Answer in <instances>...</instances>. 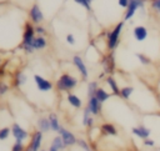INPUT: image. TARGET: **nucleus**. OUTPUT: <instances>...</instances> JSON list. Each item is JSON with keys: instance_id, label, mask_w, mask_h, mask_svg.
<instances>
[{"instance_id": "obj_22", "label": "nucleus", "mask_w": 160, "mask_h": 151, "mask_svg": "<svg viewBox=\"0 0 160 151\" xmlns=\"http://www.w3.org/2000/svg\"><path fill=\"white\" fill-rule=\"evenodd\" d=\"M95 97H96V99L102 104V102H105V101L110 97V94H109V92H106L102 87H99V89L96 90V92H95Z\"/></svg>"}, {"instance_id": "obj_23", "label": "nucleus", "mask_w": 160, "mask_h": 151, "mask_svg": "<svg viewBox=\"0 0 160 151\" xmlns=\"http://www.w3.org/2000/svg\"><path fill=\"white\" fill-rule=\"evenodd\" d=\"M51 146H54L56 150H64L66 146H65V144H64V140H62V137L60 136V135H58V136H55L54 139H52V142H51Z\"/></svg>"}, {"instance_id": "obj_21", "label": "nucleus", "mask_w": 160, "mask_h": 151, "mask_svg": "<svg viewBox=\"0 0 160 151\" xmlns=\"http://www.w3.org/2000/svg\"><path fill=\"white\" fill-rule=\"evenodd\" d=\"M48 119H49V121H50V127H51V130L58 132L59 129H60V122H59V120H58V116H56L54 112H50L49 116H48Z\"/></svg>"}, {"instance_id": "obj_1", "label": "nucleus", "mask_w": 160, "mask_h": 151, "mask_svg": "<svg viewBox=\"0 0 160 151\" xmlns=\"http://www.w3.org/2000/svg\"><path fill=\"white\" fill-rule=\"evenodd\" d=\"M35 27L32 26L31 22H26L25 24V29H24V34H22V42H21V49L25 50L26 54H32L35 51L34 47V40H35Z\"/></svg>"}, {"instance_id": "obj_5", "label": "nucleus", "mask_w": 160, "mask_h": 151, "mask_svg": "<svg viewBox=\"0 0 160 151\" xmlns=\"http://www.w3.org/2000/svg\"><path fill=\"white\" fill-rule=\"evenodd\" d=\"M41 142H42V131L38 130L32 134L31 140H30L29 145L26 146V151H39Z\"/></svg>"}, {"instance_id": "obj_11", "label": "nucleus", "mask_w": 160, "mask_h": 151, "mask_svg": "<svg viewBox=\"0 0 160 151\" xmlns=\"http://www.w3.org/2000/svg\"><path fill=\"white\" fill-rule=\"evenodd\" d=\"M72 64L75 65V67L78 69V71H79V72H80V75L82 76V79H88V76H89L88 67H86V65H85L84 60H82L79 55H75V56L72 57Z\"/></svg>"}, {"instance_id": "obj_41", "label": "nucleus", "mask_w": 160, "mask_h": 151, "mask_svg": "<svg viewBox=\"0 0 160 151\" xmlns=\"http://www.w3.org/2000/svg\"><path fill=\"white\" fill-rule=\"evenodd\" d=\"M139 1H145V0H139Z\"/></svg>"}, {"instance_id": "obj_30", "label": "nucleus", "mask_w": 160, "mask_h": 151, "mask_svg": "<svg viewBox=\"0 0 160 151\" xmlns=\"http://www.w3.org/2000/svg\"><path fill=\"white\" fill-rule=\"evenodd\" d=\"M82 150H85V151H91V149H90V146L88 145V142L85 141V140H82V139H78V142H76Z\"/></svg>"}, {"instance_id": "obj_25", "label": "nucleus", "mask_w": 160, "mask_h": 151, "mask_svg": "<svg viewBox=\"0 0 160 151\" xmlns=\"http://www.w3.org/2000/svg\"><path fill=\"white\" fill-rule=\"evenodd\" d=\"M98 89H99L98 82H96V81H90V82L88 84V97L95 96V92H96Z\"/></svg>"}, {"instance_id": "obj_14", "label": "nucleus", "mask_w": 160, "mask_h": 151, "mask_svg": "<svg viewBox=\"0 0 160 151\" xmlns=\"http://www.w3.org/2000/svg\"><path fill=\"white\" fill-rule=\"evenodd\" d=\"M131 132L134 134V135H136L138 137H140V139H148L149 136H150V130L148 129V127H145L144 125H140V126H138V127H132L131 129Z\"/></svg>"}, {"instance_id": "obj_38", "label": "nucleus", "mask_w": 160, "mask_h": 151, "mask_svg": "<svg viewBox=\"0 0 160 151\" xmlns=\"http://www.w3.org/2000/svg\"><path fill=\"white\" fill-rule=\"evenodd\" d=\"M49 151H59V150H56L54 146H51V145H50V147H49Z\"/></svg>"}, {"instance_id": "obj_12", "label": "nucleus", "mask_w": 160, "mask_h": 151, "mask_svg": "<svg viewBox=\"0 0 160 151\" xmlns=\"http://www.w3.org/2000/svg\"><path fill=\"white\" fill-rule=\"evenodd\" d=\"M132 35H134V37H135L136 41L141 42V41L146 40V37H148V35H149V31H148V29H146L145 26L139 25V26H135V27H134Z\"/></svg>"}, {"instance_id": "obj_20", "label": "nucleus", "mask_w": 160, "mask_h": 151, "mask_svg": "<svg viewBox=\"0 0 160 151\" xmlns=\"http://www.w3.org/2000/svg\"><path fill=\"white\" fill-rule=\"evenodd\" d=\"M32 45H34L35 50H44V49L48 46V41H46V39L44 37V35H39V36L35 37Z\"/></svg>"}, {"instance_id": "obj_15", "label": "nucleus", "mask_w": 160, "mask_h": 151, "mask_svg": "<svg viewBox=\"0 0 160 151\" xmlns=\"http://www.w3.org/2000/svg\"><path fill=\"white\" fill-rule=\"evenodd\" d=\"M91 111L89 110V107L86 106L84 109V115H82V125L86 127H91L94 125V117L91 116Z\"/></svg>"}, {"instance_id": "obj_4", "label": "nucleus", "mask_w": 160, "mask_h": 151, "mask_svg": "<svg viewBox=\"0 0 160 151\" xmlns=\"http://www.w3.org/2000/svg\"><path fill=\"white\" fill-rule=\"evenodd\" d=\"M145 6V1H139V0H130L128 7L125 9V14H124V21H128L130 19H132V16L135 15V12L138 11V9H144Z\"/></svg>"}, {"instance_id": "obj_17", "label": "nucleus", "mask_w": 160, "mask_h": 151, "mask_svg": "<svg viewBox=\"0 0 160 151\" xmlns=\"http://www.w3.org/2000/svg\"><path fill=\"white\" fill-rule=\"evenodd\" d=\"M106 84L109 85V87L111 89V91H112L114 95L120 96V89H119V86H118V82H116V80H115L111 75H109V76L106 77Z\"/></svg>"}, {"instance_id": "obj_3", "label": "nucleus", "mask_w": 160, "mask_h": 151, "mask_svg": "<svg viewBox=\"0 0 160 151\" xmlns=\"http://www.w3.org/2000/svg\"><path fill=\"white\" fill-rule=\"evenodd\" d=\"M78 85V79L70 74H62L56 81V89L60 91H70Z\"/></svg>"}, {"instance_id": "obj_32", "label": "nucleus", "mask_w": 160, "mask_h": 151, "mask_svg": "<svg viewBox=\"0 0 160 151\" xmlns=\"http://www.w3.org/2000/svg\"><path fill=\"white\" fill-rule=\"evenodd\" d=\"M76 4H79V5H81V6H84L86 10H90L91 9V6H90V2L88 1V0H74Z\"/></svg>"}, {"instance_id": "obj_27", "label": "nucleus", "mask_w": 160, "mask_h": 151, "mask_svg": "<svg viewBox=\"0 0 160 151\" xmlns=\"http://www.w3.org/2000/svg\"><path fill=\"white\" fill-rule=\"evenodd\" d=\"M11 151H26V147L22 144V141H15V144L11 147Z\"/></svg>"}, {"instance_id": "obj_35", "label": "nucleus", "mask_w": 160, "mask_h": 151, "mask_svg": "<svg viewBox=\"0 0 160 151\" xmlns=\"http://www.w3.org/2000/svg\"><path fill=\"white\" fill-rule=\"evenodd\" d=\"M66 42L68 44H75V37H74V35L72 34H68L66 35Z\"/></svg>"}, {"instance_id": "obj_10", "label": "nucleus", "mask_w": 160, "mask_h": 151, "mask_svg": "<svg viewBox=\"0 0 160 151\" xmlns=\"http://www.w3.org/2000/svg\"><path fill=\"white\" fill-rule=\"evenodd\" d=\"M34 81H35V84H36V87L40 90V91H50L52 87H54V85H52V82H50L49 80H46V79H44L42 76H40V75H34Z\"/></svg>"}, {"instance_id": "obj_28", "label": "nucleus", "mask_w": 160, "mask_h": 151, "mask_svg": "<svg viewBox=\"0 0 160 151\" xmlns=\"http://www.w3.org/2000/svg\"><path fill=\"white\" fill-rule=\"evenodd\" d=\"M136 57L139 59V61H140L142 65H150V62H151L150 57L146 56V55H144V54H136Z\"/></svg>"}, {"instance_id": "obj_19", "label": "nucleus", "mask_w": 160, "mask_h": 151, "mask_svg": "<svg viewBox=\"0 0 160 151\" xmlns=\"http://www.w3.org/2000/svg\"><path fill=\"white\" fill-rule=\"evenodd\" d=\"M36 125H38V129H39L40 131H42V132H46V131L51 130V127H50V121H49L48 117H39Z\"/></svg>"}, {"instance_id": "obj_33", "label": "nucleus", "mask_w": 160, "mask_h": 151, "mask_svg": "<svg viewBox=\"0 0 160 151\" xmlns=\"http://www.w3.org/2000/svg\"><path fill=\"white\" fill-rule=\"evenodd\" d=\"M8 90H9V85L0 81V95H5L8 92Z\"/></svg>"}, {"instance_id": "obj_36", "label": "nucleus", "mask_w": 160, "mask_h": 151, "mask_svg": "<svg viewBox=\"0 0 160 151\" xmlns=\"http://www.w3.org/2000/svg\"><path fill=\"white\" fill-rule=\"evenodd\" d=\"M144 145L149 146V147H152V146H155V141H152V140H150L148 137V139H144Z\"/></svg>"}, {"instance_id": "obj_31", "label": "nucleus", "mask_w": 160, "mask_h": 151, "mask_svg": "<svg viewBox=\"0 0 160 151\" xmlns=\"http://www.w3.org/2000/svg\"><path fill=\"white\" fill-rule=\"evenodd\" d=\"M150 6L158 14H160V0H150Z\"/></svg>"}, {"instance_id": "obj_13", "label": "nucleus", "mask_w": 160, "mask_h": 151, "mask_svg": "<svg viewBox=\"0 0 160 151\" xmlns=\"http://www.w3.org/2000/svg\"><path fill=\"white\" fill-rule=\"evenodd\" d=\"M88 107H89V110L91 111V114L96 116V115H99L100 111H101V102H100L95 96H91V97H89V100H88Z\"/></svg>"}, {"instance_id": "obj_37", "label": "nucleus", "mask_w": 160, "mask_h": 151, "mask_svg": "<svg viewBox=\"0 0 160 151\" xmlns=\"http://www.w3.org/2000/svg\"><path fill=\"white\" fill-rule=\"evenodd\" d=\"M129 2H130V0H118L119 6H121V7H124V9H126V7H128Z\"/></svg>"}, {"instance_id": "obj_26", "label": "nucleus", "mask_w": 160, "mask_h": 151, "mask_svg": "<svg viewBox=\"0 0 160 151\" xmlns=\"http://www.w3.org/2000/svg\"><path fill=\"white\" fill-rule=\"evenodd\" d=\"M26 82V75L24 72H16L15 75V85L16 86H20V85H24Z\"/></svg>"}, {"instance_id": "obj_39", "label": "nucleus", "mask_w": 160, "mask_h": 151, "mask_svg": "<svg viewBox=\"0 0 160 151\" xmlns=\"http://www.w3.org/2000/svg\"><path fill=\"white\" fill-rule=\"evenodd\" d=\"M88 1H89V2H90V4H91V1H94V0H88Z\"/></svg>"}, {"instance_id": "obj_7", "label": "nucleus", "mask_w": 160, "mask_h": 151, "mask_svg": "<svg viewBox=\"0 0 160 151\" xmlns=\"http://www.w3.org/2000/svg\"><path fill=\"white\" fill-rule=\"evenodd\" d=\"M58 132H59V135L62 137L65 146H72V145H75V144L78 142V139L75 137V135H74L72 132H70L69 130H66L65 127L60 126V129H59Z\"/></svg>"}, {"instance_id": "obj_40", "label": "nucleus", "mask_w": 160, "mask_h": 151, "mask_svg": "<svg viewBox=\"0 0 160 151\" xmlns=\"http://www.w3.org/2000/svg\"><path fill=\"white\" fill-rule=\"evenodd\" d=\"M40 151H46V150H40Z\"/></svg>"}, {"instance_id": "obj_6", "label": "nucleus", "mask_w": 160, "mask_h": 151, "mask_svg": "<svg viewBox=\"0 0 160 151\" xmlns=\"http://www.w3.org/2000/svg\"><path fill=\"white\" fill-rule=\"evenodd\" d=\"M102 67H104V72L108 75H111L115 70V59H114V52L111 51L109 55L104 56L102 62H101Z\"/></svg>"}, {"instance_id": "obj_2", "label": "nucleus", "mask_w": 160, "mask_h": 151, "mask_svg": "<svg viewBox=\"0 0 160 151\" xmlns=\"http://www.w3.org/2000/svg\"><path fill=\"white\" fill-rule=\"evenodd\" d=\"M122 27H124V21H120L118 22L114 29L111 31L108 32V40H106V46L110 51H114L118 45H119V41H120V35H121V31H122Z\"/></svg>"}, {"instance_id": "obj_24", "label": "nucleus", "mask_w": 160, "mask_h": 151, "mask_svg": "<svg viewBox=\"0 0 160 151\" xmlns=\"http://www.w3.org/2000/svg\"><path fill=\"white\" fill-rule=\"evenodd\" d=\"M134 92V87L132 86H124L120 89V96L124 99V100H128L130 99L131 94Z\"/></svg>"}, {"instance_id": "obj_16", "label": "nucleus", "mask_w": 160, "mask_h": 151, "mask_svg": "<svg viewBox=\"0 0 160 151\" xmlns=\"http://www.w3.org/2000/svg\"><path fill=\"white\" fill-rule=\"evenodd\" d=\"M100 130H101V132L105 134V135H111V136H116V135H118L116 127H115L112 124H110V122L102 124V125L100 126Z\"/></svg>"}, {"instance_id": "obj_9", "label": "nucleus", "mask_w": 160, "mask_h": 151, "mask_svg": "<svg viewBox=\"0 0 160 151\" xmlns=\"http://www.w3.org/2000/svg\"><path fill=\"white\" fill-rule=\"evenodd\" d=\"M11 135L15 137L16 141H24L29 137V134L25 129H22L19 124H12L11 126Z\"/></svg>"}, {"instance_id": "obj_34", "label": "nucleus", "mask_w": 160, "mask_h": 151, "mask_svg": "<svg viewBox=\"0 0 160 151\" xmlns=\"http://www.w3.org/2000/svg\"><path fill=\"white\" fill-rule=\"evenodd\" d=\"M35 32H36V34H39V35H44V34L46 32V30H45V27H44V26L38 25V26H35Z\"/></svg>"}, {"instance_id": "obj_8", "label": "nucleus", "mask_w": 160, "mask_h": 151, "mask_svg": "<svg viewBox=\"0 0 160 151\" xmlns=\"http://www.w3.org/2000/svg\"><path fill=\"white\" fill-rule=\"evenodd\" d=\"M29 16H30V20H31L34 24H38V25H39L40 22L44 21V14H42L40 6L36 5V4L31 6V9H30V11H29Z\"/></svg>"}, {"instance_id": "obj_29", "label": "nucleus", "mask_w": 160, "mask_h": 151, "mask_svg": "<svg viewBox=\"0 0 160 151\" xmlns=\"http://www.w3.org/2000/svg\"><path fill=\"white\" fill-rule=\"evenodd\" d=\"M10 132H11V129H9V127L0 129V140H6L10 135Z\"/></svg>"}, {"instance_id": "obj_18", "label": "nucleus", "mask_w": 160, "mask_h": 151, "mask_svg": "<svg viewBox=\"0 0 160 151\" xmlns=\"http://www.w3.org/2000/svg\"><path fill=\"white\" fill-rule=\"evenodd\" d=\"M68 102L71 105V106H74L75 109H80L81 106H82V101H81V99L79 97V96H76L75 94H68Z\"/></svg>"}]
</instances>
